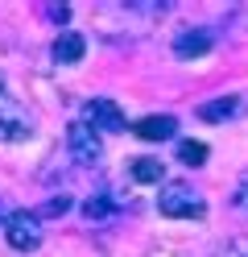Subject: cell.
Listing matches in <instances>:
<instances>
[{
	"instance_id": "6da1fadb",
	"label": "cell",
	"mask_w": 248,
	"mask_h": 257,
	"mask_svg": "<svg viewBox=\"0 0 248 257\" xmlns=\"http://www.w3.org/2000/svg\"><path fill=\"white\" fill-rule=\"evenodd\" d=\"M157 212L170 216V220H198L207 212V203H203V195H198L190 183H165L161 199H157Z\"/></svg>"
},
{
	"instance_id": "7a4b0ae2",
	"label": "cell",
	"mask_w": 248,
	"mask_h": 257,
	"mask_svg": "<svg viewBox=\"0 0 248 257\" xmlns=\"http://www.w3.org/2000/svg\"><path fill=\"white\" fill-rule=\"evenodd\" d=\"M5 240H9L17 253H33V249L42 245V216L17 207V212L5 220Z\"/></svg>"
},
{
	"instance_id": "3957f363",
	"label": "cell",
	"mask_w": 248,
	"mask_h": 257,
	"mask_svg": "<svg viewBox=\"0 0 248 257\" xmlns=\"http://www.w3.org/2000/svg\"><path fill=\"white\" fill-rule=\"evenodd\" d=\"M66 150H71V158L79 166H95L99 158H104V146H99V133L91 124H83V120H75L71 128H66Z\"/></svg>"
},
{
	"instance_id": "277c9868",
	"label": "cell",
	"mask_w": 248,
	"mask_h": 257,
	"mask_svg": "<svg viewBox=\"0 0 248 257\" xmlns=\"http://www.w3.org/2000/svg\"><path fill=\"white\" fill-rule=\"evenodd\" d=\"M83 124H91L95 133H124L128 120L116 100H87V108H83Z\"/></svg>"
},
{
	"instance_id": "5b68a950",
	"label": "cell",
	"mask_w": 248,
	"mask_h": 257,
	"mask_svg": "<svg viewBox=\"0 0 248 257\" xmlns=\"http://www.w3.org/2000/svg\"><path fill=\"white\" fill-rule=\"evenodd\" d=\"M33 137V116L25 112V104L17 100H0V141H29Z\"/></svg>"
},
{
	"instance_id": "8992f818",
	"label": "cell",
	"mask_w": 248,
	"mask_h": 257,
	"mask_svg": "<svg viewBox=\"0 0 248 257\" xmlns=\"http://www.w3.org/2000/svg\"><path fill=\"white\" fill-rule=\"evenodd\" d=\"M211 29H178L174 34V54L178 58H198V54H207L211 50Z\"/></svg>"
},
{
	"instance_id": "52a82bcc",
	"label": "cell",
	"mask_w": 248,
	"mask_h": 257,
	"mask_svg": "<svg viewBox=\"0 0 248 257\" xmlns=\"http://www.w3.org/2000/svg\"><path fill=\"white\" fill-rule=\"evenodd\" d=\"M178 133V120L174 116H141L137 124H132V137H141V141H170Z\"/></svg>"
},
{
	"instance_id": "ba28073f",
	"label": "cell",
	"mask_w": 248,
	"mask_h": 257,
	"mask_svg": "<svg viewBox=\"0 0 248 257\" xmlns=\"http://www.w3.org/2000/svg\"><path fill=\"white\" fill-rule=\"evenodd\" d=\"M83 54H87L83 34H58V42H54V62H58V67H75Z\"/></svg>"
},
{
	"instance_id": "9c48e42d",
	"label": "cell",
	"mask_w": 248,
	"mask_h": 257,
	"mask_svg": "<svg viewBox=\"0 0 248 257\" xmlns=\"http://www.w3.org/2000/svg\"><path fill=\"white\" fill-rule=\"evenodd\" d=\"M236 112H240V100H236V95H219V100H207L203 108H198V116L215 124V120H231Z\"/></svg>"
},
{
	"instance_id": "30bf717a",
	"label": "cell",
	"mask_w": 248,
	"mask_h": 257,
	"mask_svg": "<svg viewBox=\"0 0 248 257\" xmlns=\"http://www.w3.org/2000/svg\"><path fill=\"white\" fill-rule=\"evenodd\" d=\"M128 174H132L137 183H161L165 166L157 162V158H132V162H128Z\"/></svg>"
},
{
	"instance_id": "8fae6325",
	"label": "cell",
	"mask_w": 248,
	"mask_h": 257,
	"mask_svg": "<svg viewBox=\"0 0 248 257\" xmlns=\"http://www.w3.org/2000/svg\"><path fill=\"white\" fill-rule=\"evenodd\" d=\"M178 162L182 166H203L207 162V146L203 141H178Z\"/></svg>"
},
{
	"instance_id": "7c38bea8",
	"label": "cell",
	"mask_w": 248,
	"mask_h": 257,
	"mask_svg": "<svg viewBox=\"0 0 248 257\" xmlns=\"http://www.w3.org/2000/svg\"><path fill=\"white\" fill-rule=\"evenodd\" d=\"M112 207L116 203L108 195H91L87 203H83V216H87V220H104V216H112Z\"/></svg>"
},
{
	"instance_id": "4fadbf2b",
	"label": "cell",
	"mask_w": 248,
	"mask_h": 257,
	"mask_svg": "<svg viewBox=\"0 0 248 257\" xmlns=\"http://www.w3.org/2000/svg\"><path fill=\"white\" fill-rule=\"evenodd\" d=\"M231 207H236L240 216H248V170L236 179V187H231Z\"/></svg>"
},
{
	"instance_id": "5bb4252c",
	"label": "cell",
	"mask_w": 248,
	"mask_h": 257,
	"mask_svg": "<svg viewBox=\"0 0 248 257\" xmlns=\"http://www.w3.org/2000/svg\"><path fill=\"white\" fill-rule=\"evenodd\" d=\"M71 207H75V199H71V195H54V199H50V203L42 207L38 216H66Z\"/></svg>"
},
{
	"instance_id": "9a60e30c",
	"label": "cell",
	"mask_w": 248,
	"mask_h": 257,
	"mask_svg": "<svg viewBox=\"0 0 248 257\" xmlns=\"http://www.w3.org/2000/svg\"><path fill=\"white\" fill-rule=\"evenodd\" d=\"M223 257H248V236H231L223 245Z\"/></svg>"
},
{
	"instance_id": "2e32d148",
	"label": "cell",
	"mask_w": 248,
	"mask_h": 257,
	"mask_svg": "<svg viewBox=\"0 0 248 257\" xmlns=\"http://www.w3.org/2000/svg\"><path fill=\"white\" fill-rule=\"evenodd\" d=\"M50 17H54L58 25H66V21H71V9H66V5H50Z\"/></svg>"
},
{
	"instance_id": "e0dca14e",
	"label": "cell",
	"mask_w": 248,
	"mask_h": 257,
	"mask_svg": "<svg viewBox=\"0 0 248 257\" xmlns=\"http://www.w3.org/2000/svg\"><path fill=\"white\" fill-rule=\"evenodd\" d=\"M231 21H236V25H244V29H248V5H244V9H236V17H231Z\"/></svg>"
},
{
	"instance_id": "ac0fdd59",
	"label": "cell",
	"mask_w": 248,
	"mask_h": 257,
	"mask_svg": "<svg viewBox=\"0 0 248 257\" xmlns=\"http://www.w3.org/2000/svg\"><path fill=\"white\" fill-rule=\"evenodd\" d=\"M153 257H186V253H178V249H161V253H153Z\"/></svg>"
},
{
	"instance_id": "d6986e66",
	"label": "cell",
	"mask_w": 248,
	"mask_h": 257,
	"mask_svg": "<svg viewBox=\"0 0 248 257\" xmlns=\"http://www.w3.org/2000/svg\"><path fill=\"white\" fill-rule=\"evenodd\" d=\"M0 100H5V79H0Z\"/></svg>"
}]
</instances>
